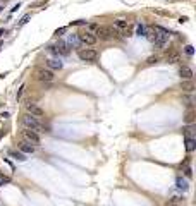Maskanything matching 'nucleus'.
<instances>
[{"instance_id": "obj_25", "label": "nucleus", "mask_w": 196, "mask_h": 206, "mask_svg": "<svg viewBox=\"0 0 196 206\" xmlns=\"http://www.w3.org/2000/svg\"><path fill=\"white\" fill-rule=\"evenodd\" d=\"M64 33H65V27H60V29H57V31H55V36L59 38V36H62Z\"/></svg>"}, {"instance_id": "obj_28", "label": "nucleus", "mask_w": 196, "mask_h": 206, "mask_svg": "<svg viewBox=\"0 0 196 206\" xmlns=\"http://www.w3.org/2000/svg\"><path fill=\"white\" fill-rule=\"evenodd\" d=\"M4 34H7V31H5V29H0V38H2Z\"/></svg>"}, {"instance_id": "obj_8", "label": "nucleus", "mask_w": 196, "mask_h": 206, "mask_svg": "<svg viewBox=\"0 0 196 206\" xmlns=\"http://www.w3.org/2000/svg\"><path fill=\"white\" fill-rule=\"evenodd\" d=\"M38 79L43 82H52L55 79V76H53V72H52L50 69H40V70H38Z\"/></svg>"}, {"instance_id": "obj_14", "label": "nucleus", "mask_w": 196, "mask_h": 206, "mask_svg": "<svg viewBox=\"0 0 196 206\" xmlns=\"http://www.w3.org/2000/svg\"><path fill=\"white\" fill-rule=\"evenodd\" d=\"M195 120H196L195 112H193V110H188V112H186V115H184V122H186V124H195Z\"/></svg>"}, {"instance_id": "obj_29", "label": "nucleus", "mask_w": 196, "mask_h": 206, "mask_svg": "<svg viewBox=\"0 0 196 206\" xmlns=\"http://www.w3.org/2000/svg\"><path fill=\"white\" fill-rule=\"evenodd\" d=\"M165 206H179V205H172V203H169V201H167V205H165Z\"/></svg>"}, {"instance_id": "obj_16", "label": "nucleus", "mask_w": 196, "mask_h": 206, "mask_svg": "<svg viewBox=\"0 0 196 206\" xmlns=\"http://www.w3.org/2000/svg\"><path fill=\"white\" fill-rule=\"evenodd\" d=\"M181 88L184 89V91L191 93V91H193V82H191V79H184V82L181 84Z\"/></svg>"}, {"instance_id": "obj_10", "label": "nucleus", "mask_w": 196, "mask_h": 206, "mask_svg": "<svg viewBox=\"0 0 196 206\" xmlns=\"http://www.w3.org/2000/svg\"><path fill=\"white\" fill-rule=\"evenodd\" d=\"M19 148H21V151H24V153H35V146L31 143H28V141L19 143Z\"/></svg>"}, {"instance_id": "obj_19", "label": "nucleus", "mask_w": 196, "mask_h": 206, "mask_svg": "<svg viewBox=\"0 0 196 206\" xmlns=\"http://www.w3.org/2000/svg\"><path fill=\"white\" fill-rule=\"evenodd\" d=\"M145 33H146V26L145 24H138L136 26V34L138 36H145Z\"/></svg>"}, {"instance_id": "obj_2", "label": "nucleus", "mask_w": 196, "mask_h": 206, "mask_svg": "<svg viewBox=\"0 0 196 206\" xmlns=\"http://www.w3.org/2000/svg\"><path fill=\"white\" fill-rule=\"evenodd\" d=\"M119 31L115 27H108V26H102L97 29V38H102V40H108V38H114L117 36Z\"/></svg>"}, {"instance_id": "obj_23", "label": "nucleus", "mask_w": 196, "mask_h": 206, "mask_svg": "<svg viewBox=\"0 0 196 206\" xmlns=\"http://www.w3.org/2000/svg\"><path fill=\"white\" fill-rule=\"evenodd\" d=\"M157 62H158V57H150V59L146 60V64L148 65H153V64H157Z\"/></svg>"}, {"instance_id": "obj_9", "label": "nucleus", "mask_w": 196, "mask_h": 206, "mask_svg": "<svg viewBox=\"0 0 196 206\" xmlns=\"http://www.w3.org/2000/svg\"><path fill=\"white\" fill-rule=\"evenodd\" d=\"M179 76H181L182 79H193V70L188 65H181L179 67Z\"/></svg>"}, {"instance_id": "obj_20", "label": "nucleus", "mask_w": 196, "mask_h": 206, "mask_svg": "<svg viewBox=\"0 0 196 206\" xmlns=\"http://www.w3.org/2000/svg\"><path fill=\"white\" fill-rule=\"evenodd\" d=\"M169 203H172V205H179L182 206V203H184V199L181 198V196H174L172 199H169Z\"/></svg>"}, {"instance_id": "obj_18", "label": "nucleus", "mask_w": 196, "mask_h": 206, "mask_svg": "<svg viewBox=\"0 0 196 206\" xmlns=\"http://www.w3.org/2000/svg\"><path fill=\"white\" fill-rule=\"evenodd\" d=\"M9 155L14 156L16 160H19V162H24V160H26V156H24L22 153H17V151H9Z\"/></svg>"}, {"instance_id": "obj_24", "label": "nucleus", "mask_w": 196, "mask_h": 206, "mask_svg": "<svg viewBox=\"0 0 196 206\" xmlns=\"http://www.w3.org/2000/svg\"><path fill=\"white\" fill-rule=\"evenodd\" d=\"M177 60H179V55H172V57H169V62H170V64H175Z\"/></svg>"}, {"instance_id": "obj_12", "label": "nucleus", "mask_w": 196, "mask_h": 206, "mask_svg": "<svg viewBox=\"0 0 196 206\" xmlns=\"http://www.w3.org/2000/svg\"><path fill=\"white\" fill-rule=\"evenodd\" d=\"M79 45H81V41L77 38V34H71L67 40V47H79Z\"/></svg>"}, {"instance_id": "obj_6", "label": "nucleus", "mask_w": 196, "mask_h": 206, "mask_svg": "<svg viewBox=\"0 0 196 206\" xmlns=\"http://www.w3.org/2000/svg\"><path fill=\"white\" fill-rule=\"evenodd\" d=\"M77 57H79L83 62H93L95 59H97V52H95L93 48H84V50H79Z\"/></svg>"}, {"instance_id": "obj_17", "label": "nucleus", "mask_w": 196, "mask_h": 206, "mask_svg": "<svg viewBox=\"0 0 196 206\" xmlns=\"http://www.w3.org/2000/svg\"><path fill=\"white\" fill-rule=\"evenodd\" d=\"M175 184H177V187H179V189H182V191H188V182H186V180H184V179H177V180H175Z\"/></svg>"}, {"instance_id": "obj_26", "label": "nucleus", "mask_w": 196, "mask_h": 206, "mask_svg": "<svg viewBox=\"0 0 196 206\" xmlns=\"http://www.w3.org/2000/svg\"><path fill=\"white\" fill-rule=\"evenodd\" d=\"M186 53H188V55H193V53H195V50H193V47H191V45H188V47H186Z\"/></svg>"}, {"instance_id": "obj_7", "label": "nucleus", "mask_w": 196, "mask_h": 206, "mask_svg": "<svg viewBox=\"0 0 196 206\" xmlns=\"http://www.w3.org/2000/svg\"><path fill=\"white\" fill-rule=\"evenodd\" d=\"M26 110H28V113H29V115L36 117V119H40V117L45 115V112H43L42 107H38L36 103H31V102L26 103Z\"/></svg>"}, {"instance_id": "obj_4", "label": "nucleus", "mask_w": 196, "mask_h": 206, "mask_svg": "<svg viewBox=\"0 0 196 206\" xmlns=\"http://www.w3.org/2000/svg\"><path fill=\"white\" fill-rule=\"evenodd\" d=\"M21 134H22V137H24V141H28V143L40 144V141H42V139H40V134H38L36 130H33V129H28V127L22 130Z\"/></svg>"}, {"instance_id": "obj_22", "label": "nucleus", "mask_w": 196, "mask_h": 206, "mask_svg": "<svg viewBox=\"0 0 196 206\" xmlns=\"http://www.w3.org/2000/svg\"><path fill=\"white\" fill-rule=\"evenodd\" d=\"M184 134H186V137H191V134H193V124H189V127L184 129Z\"/></svg>"}, {"instance_id": "obj_5", "label": "nucleus", "mask_w": 196, "mask_h": 206, "mask_svg": "<svg viewBox=\"0 0 196 206\" xmlns=\"http://www.w3.org/2000/svg\"><path fill=\"white\" fill-rule=\"evenodd\" d=\"M77 38H79V41H81V45H95V43L98 41L97 34H95V33H90V31L77 34Z\"/></svg>"}, {"instance_id": "obj_21", "label": "nucleus", "mask_w": 196, "mask_h": 206, "mask_svg": "<svg viewBox=\"0 0 196 206\" xmlns=\"http://www.w3.org/2000/svg\"><path fill=\"white\" fill-rule=\"evenodd\" d=\"M10 182V179L7 177V175H4L2 172H0V185H4V184H9Z\"/></svg>"}, {"instance_id": "obj_13", "label": "nucleus", "mask_w": 196, "mask_h": 206, "mask_svg": "<svg viewBox=\"0 0 196 206\" xmlns=\"http://www.w3.org/2000/svg\"><path fill=\"white\" fill-rule=\"evenodd\" d=\"M186 150H188L189 153L196 150V141H195V137H186Z\"/></svg>"}, {"instance_id": "obj_15", "label": "nucleus", "mask_w": 196, "mask_h": 206, "mask_svg": "<svg viewBox=\"0 0 196 206\" xmlns=\"http://www.w3.org/2000/svg\"><path fill=\"white\" fill-rule=\"evenodd\" d=\"M114 26H115V29H127V21L117 19V21H114Z\"/></svg>"}, {"instance_id": "obj_3", "label": "nucleus", "mask_w": 196, "mask_h": 206, "mask_svg": "<svg viewBox=\"0 0 196 206\" xmlns=\"http://www.w3.org/2000/svg\"><path fill=\"white\" fill-rule=\"evenodd\" d=\"M48 50L52 52V53H55V55H69V52H71L65 41H57L55 45H52Z\"/></svg>"}, {"instance_id": "obj_1", "label": "nucleus", "mask_w": 196, "mask_h": 206, "mask_svg": "<svg viewBox=\"0 0 196 206\" xmlns=\"http://www.w3.org/2000/svg\"><path fill=\"white\" fill-rule=\"evenodd\" d=\"M22 124H24V127L33 129V130H36V132H48V127H45L36 117L29 115V113H26V115L22 117Z\"/></svg>"}, {"instance_id": "obj_27", "label": "nucleus", "mask_w": 196, "mask_h": 206, "mask_svg": "<svg viewBox=\"0 0 196 206\" xmlns=\"http://www.w3.org/2000/svg\"><path fill=\"white\" fill-rule=\"evenodd\" d=\"M28 19H29V16H24V17H22V21L19 22V24H24V22H28Z\"/></svg>"}, {"instance_id": "obj_11", "label": "nucleus", "mask_w": 196, "mask_h": 206, "mask_svg": "<svg viewBox=\"0 0 196 206\" xmlns=\"http://www.w3.org/2000/svg\"><path fill=\"white\" fill-rule=\"evenodd\" d=\"M47 65H48L50 69H62V62H60V59H48L47 60Z\"/></svg>"}]
</instances>
